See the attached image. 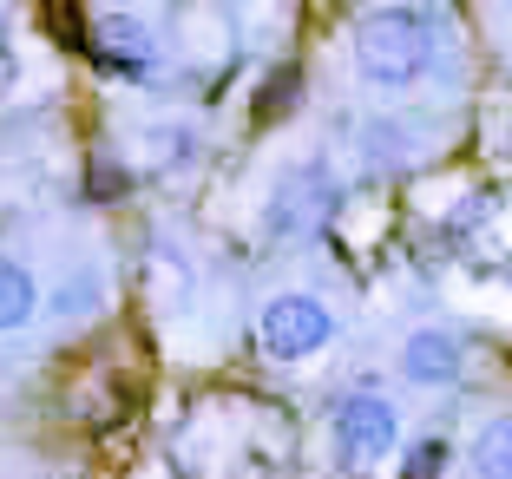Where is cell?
<instances>
[{
    "label": "cell",
    "instance_id": "1",
    "mask_svg": "<svg viewBox=\"0 0 512 479\" xmlns=\"http://www.w3.org/2000/svg\"><path fill=\"white\" fill-rule=\"evenodd\" d=\"M440 53H447V20L440 7H414V0H381L375 14L355 20V40H348L355 79L381 99L421 92L440 73Z\"/></svg>",
    "mask_w": 512,
    "mask_h": 479
},
{
    "label": "cell",
    "instance_id": "2",
    "mask_svg": "<svg viewBox=\"0 0 512 479\" xmlns=\"http://www.w3.org/2000/svg\"><path fill=\"white\" fill-rule=\"evenodd\" d=\"M401 453V407L381 388H348L329 414V460L348 479H375Z\"/></svg>",
    "mask_w": 512,
    "mask_h": 479
},
{
    "label": "cell",
    "instance_id": "3",
    "mask_svg": "<svg viewBox=\"0 0 512 479\" xmlns=\"http://www.w3.org/2000/svg\"><path fill=\"white\" fill-rule=\"evenodd\" d=\"M335 335H342V322L316 289H283V296H270L256 309V348L270 361H283V368L316 361L322 348H335Z\"/></svg>",
    "mask_w": 512,
    "mask_h": 479
},
{
    "label": "cell",
    "instance_id": "4",
    "mask_svg": "<svg viewBox=\"0 0 512 479\" xmlns=\"http://www.w3.org/2000/svg\"><path fill=\"white\" fill-rule=\"evenodd\" d=\"M329 210H335L329 165H296V171H283V178H276L270 204H263V230H270V237H309Z\"/></svg>",
    "mask_w": 512,
    "mask_h": 479
},
{
    "label": "cell",
    "instance_id": "5",
    "mask_svg": "<svg viewBox=\"0 0 512 479\" xmlns=\"http://www.w3.org/2000/svg\"><path fill=\"white\" fill-rule=\"evenodd\" d=\"M394 368H401L407 388L447 394V388H460V375H467V335L460 329H414L401 342V355H394Z\"/></svg>",
    "mask_w": 512,
    "mask_h": 479
},
{
    "label": "cell",
    "instance_id": "6",
    "mask_svg": "<svg viewBox=\"0 0 512 479\" xmlns=\"http://www.w3.org/2000/svg\"><path fill=\"white\" fill-rule=\"evenodd\" d=\"M99 53H106V66L125 73V79H151L165 66V40H158V27H151L145 14H106L99 20Z\"/></svg>",
    "mask_w": 512,
    "mask_h": 479
},
{
    "label": "cell",
    "instance_id": "7",
    "mask_svg": "<svg viewBox=\"0 0 512 479\" xmlns=\"http://www.w3.org/2000/svg\"><path fill=\"white\" fill-rule=\"evenodd\" d=\"M40 309H46L40 276H33L20 256L0 250V342H20V335L40 322Z\"/></svg>",
    "mask_w": 512,
    "mask_h": 479
},
{
    "label": "cell",
    "instance_id": "8",
    "mask_svg": "<svg viewBox=\"0 0 512 479\" xmlns=\"http://www.w3.org/2000/svg\"><path fill=\"white\" fill-rule=\"evenodd\" d=\"M467 479H512V414H493L467 447Z\"/></svg>",
    "mask_w": 512,
    "mask_h": 479
},
{
    "label": "cell",
    "instance_id": "9",
    "mask_svg": "<svg viewBox=\"0 0 512 479\" xmlns=\"http://www.w3.org/2000/svg\"><path fill=\"white\" fill-rule=\"evenodd\" d=\"M99 309H106V270L99 263L66 270V283L53 289V322H79V315H99Z\"/></svg>",
    "mask_w": 512,
    "mask_h": 479
},
{
    "label": "cell",
    "instance_id": "10",
    "mask_svg": "<svg viewBox=\"0 0 512 479\" xmlns=\"http://www.w3.org/2000/svg\"><path fill=\"white\" fill-rule=\"evenodd\" d=\"M434 466H440V447L414 453V466H407V479H434Z\"/></svg>",
    "mask_w": 512,
    "mask_h": 479
}]
</instances>
